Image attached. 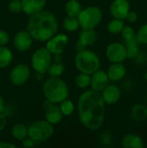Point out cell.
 I'll return each instance as SVG.
<instances>
[{
  "label": "cell",
  "instance_id": "6da1fadb",
  "mask_svg": "<svg viewBox=\"0 0 147 148\" xmlns=\"http://www.w3.org/2000/svg\"><path fill=\"white\" fill-rule=\"evenodd\" d=\"M78 117L81 125L88 130H98L104 123L106 104L100 92L86 90L78 99Z\"/></svg>",
  "mask_w": 147,
  "mask_h": 148
},
{
  "label": "cell",
  "instance_id": "7a4b0ae2",
  "mask_svg": "<svg viewBox=\"0 0 147 148\" xmlns=\"http://www.w3.org/2000/svg\"><path fill=\"white\" fill-rule=\"evenodd\" d=\"M58 20L56 16L49 11L41 10L29 16L26 30L32 38L37 42H47L58 32Z\"/></svg>",
  "mask_w": 147,
  "mask_h": 148
},
{
  "label": "cell",
  "instance_id": "3957f363",
  "mask_svg": "<svg viewBox=\"0 0 147 148\" xmlns=\"http://www.w3.org/2000/svg\"><path fill=\"white\" fill-rule=\"evenodd\" d=\"M42 93L47 101L59 104L68 98L69 88L68 84L60 77H49L42 85Z\"/></svg>",
  "mask_w": 147,
  "mask_h": 148
},
{
  "label": "cell",
  "instance_id": "277c9868",
  "mask_svg": "<svg viewBox=\"0 0 147 148\" xmlns=\"http://www.w3.org/2000/svg\"><path fill=\"white\" fill-rule=\"evenodd\" d=\"M75 66L79 72L92 75L101 69V60L94 51L84 49L76 53Z\"/></svg>",
  "mask_w": 147,
  "mask_h": 148
},
{
  "label": "cell",
  "instance_id": "5b68a950",
  "mask_svg": "<svg viewBox=\"0 0 147 148\" xmlns=\"http://www.w3.org/2000/svg\"><path fill=\"white\" fill-rule=\"evenodd\" d=\"M77 19L81 29H95L102 20V11L98 6H88L81 9Z\"/></svg>",
  "mask_w": 147,
  "mask_h": 148
},
{
  "label": "cell",
  "instance_id": "8992f818",
  "mask_svg": "<svg viewBox=\"0 0 147 148\" xmlns=\"http://www.w3.org/2000/svg\"><path fill=\"white\" fill-rule=\"evenodd\" d=\"M54 126L46 120H38L28 127V137L36 142H42L54 134Z\"/></svg>",
  "mask_w": 147,
  "mask_h": 148
},
{
  "label": "cell",
  "instance_id": "52a82bcc",
  "mask_svg": "<svg viewBox=\"0 0 147 148\" xmlns=\"http://www.w3.org/2000/svg\"><path fill=\"white\" fill-rule=\"evenodd\" d=\"M52 54L46 49V47H42L37 49L31 56L30 65L32 69L38 74L44 75L52 62Z\"/></svg>",
  "mask_w": 147,
  "mask_h": 148
},
{
  "label": "cell",
  "instance_id": "ba28073f",
  "mask_svg": "<svg viewBox=\"0 0 147 148\" xmlns=\"http://www.w3.org/2000/svg\"><path fill=\"white\" fill-rule=\"evenodd\" d=\"M30 76V69L26 63H18L15 65L10 72V81L15 86L25 84Z\"/></svg>",
  "mask_w": 147,
  "mask_h": 148
},
{
  "label": "cell",
  "instance_id": "9c48e42d",
  "mask_svg": "<svg viewBox=\"0 0 147 148\" xmlns=\"http://www.w3.org/2000/svg\"><path fill=\"white\" fill-rule=\"evenodd\" d=\"M68 37L66 34L56 33L46 42V49L54 56L62 55L68 43Z\"/></svg>",
  "mask_w": 147,
  "mask_h": 148
},
{
  "label": "cell",
  "instance_id": "30bf717a",
  "mask_svg": "<svg viewBox=\"0 0 147 148\" xmlns=\"http://www.w3.org/2000/svg\"><path fill=\"white\" fill-rule=\"evenodd\" d=\"M106 57L112 63L123 62L126 58V46L120 42H112L106 48Z\"/></svg>",
  "mask_w": 147,
  "mask_h": 148
},
{
  "label": "cell",
  "instance_id": "8fae6325",
  "mask_svg": "<svg viewBox=\"0 0 147 148\" xmlns=\"http://www.w3.org/2000/svg\"><path fill=\"white\" fill-rule=\"evenodd\" d=\"M34 39L27 30H21L17 32L13 39V46L19 52H26L33 44Z\"/></svg>",
  "mask_w": 147,
  "mask_h": 148
},
{
  "label": "cell",
  "instance_id": "7c38bea8",
  "mask_svg": "<svg viewBox=\"0 0 147 148\" xmlns=\"http://www.w3.org/2000/svg\"><path fill=\"white\" fill-rule=\"evenodd\" d=\"M130 9L131 3L129 0H113L110 4L109 11L113 18L125 20Z\"/></svg>",
  "mask_w": 147,
  "mask_h": 148
},
{
  "label": "cell",
  "instance_id": "4fadbf2b",
  "mask_svg": "<svg viewBox=\"0 0 147 148\" xmlns=\"http://www.w3.org/2000/svg\"><path fill=\"white\" fill-rule=\"evenodd\" d=\"M109 82L110 80L108 78L107 71H104L100 69L91 75V89L101 93L109 84Z\"/></svg>",
  "mask_w": 147,
  "mask_h": 148
},
{
  "label": "cell",
  "instance_id": "5bb4252c",
  "mask_svg": "<svg viewBox=\"0 0 147 148\" xmlns=\"http://www.w3.org/2000/svg\"><path fill=\"white\" fill-rule=\"evenodd\" d=\"M101 95L106 105H114L121 98V90L115 84H108Z\"/></svg>",
  "mask_w": 147,
  "mask_h": 148
},
{
  "label": "cell",
  "instance_id": "9a60e30c",
  "mask_svg": "<svg viewBox=\"0 0 147 148\" xmlns=\"http://www.w3.org/2000/svg\"><path fill=\"white\" fill-rule=\"evenodd\" d=\"M97 38L98 35L94 29H82L79 34V39L76 42V48L78 49V50H81L88 46H92L96 42Z\"/></svg>",
  "mask_w": 147,
  "mask_h": 148
},
{
  "label": "cell",
  "instance_id": "2e32d148",
  "mask_svg": "<svg viewBox=\"0 0 147 148\" xmlns=\"http://www.w3.org/2000/svg\"><path fill=\"white\" fill-rule=\"evenodd\" d=\"M45 120L49 121L50 124L57 125L62 122L63 119V114H62L60 108L56 106V104L49 102L48 106L45 107Z\"/></svg>",
  "mask_w": 147,
  "mask_h": 148
},
{
  "label": "cell",
  "instance_id": "e0dca14e",
  "mask_svg": "<svg viewBox=\"0 0 147 148\" xmlns=\"http://www.w3.org/2000/svg\"><path fill=\"white\" fill-rule=\"evenodd\" d=\"M22 1V11L31 16L44 9L47 0H21Z\"/></svg>",
  "mask_w": 147,
  "mask_h": 148
},
{
  "label": "cell",
  "instance_id": "ac0fdd59",
  "mask_svg": "<svg viewBox=\"0 0 147 148\" xmlns=\"http://www.w3.org/2000/svg\"><path fill=\"white\" fill-rule=\"evenodd\" d=\"M127 72V69L123 62H116L112 63L107 71V74L108 75V78L112 82H120L126 76Z\"/></svg>",
  "mask_w": 147,
  "mask_h": 148
},
{
  "label": "cell",
  "instance_id": "d6986e66",
  "mask_svg": "<svg viewBox=\"0 0 147 148\" xmlns=\"http://www.w3.org/2000/svg\"><path fill=\"white\" fill-rule=\"evenodd\" d=\"M122 146L125 148H143L145 147L140 136L133 133H128L122 138Z\"/></svg>",
  "mask_w": 147,
  "mask_h": 148
},
{
  "label": "cell",
  "instance_id": "ffe728a7",
  "mask_svg": "<svg viewBox=\"0 0 147 148\" xmlns=\"http://www.w3.org/2000/svg\"><path fill=\"white\" fill-rule=\"evenodd\" d=\"M132 118L139 122L147 120V107L143 104H135L131 110Z\"/></svg>",
  "mask_w": 147,
  "mask_h": 148
},
{
  "label": "cell",
  "instance_id": "44dd1931",
  "mask_svg": "<svg viewBox=\"0 0 147 148\" xmlns=\"http://www.w3.org/2000/svg\"><path fill=\"white\" fill-rule=\"evenodd\" d=\"M10 134L12 138L16 140L22 141L28 137V127L22 123L15 124L10 130Z\"/></svg>",
  "mask_w": 147,
  "mask_h": 148
},
{
  "label": "cell",
  "instance_id": "7402d4cb",
  "mask_svg": "<svg viewBox=\"0 0 147 148\" xmlns=\"http://www.w3.org/2000/svg\"><path fill=\"white\" fill-rule=\"evenodd\" d=\"M138 43H139V42L137 41L136 36L130 40L126 41L125 46H126V49L127 58H129L131 60L137 58V56L139 54V48Z\"/></svg>",
  "mask_w": 147,
  "mask_h": 148
},
{
  "label": "cell",
  "instance_id": "603a6c76",
  "mask_svg": "<svg viewBox=\"0 0 147 148\" xmlns=\"http://www.w3.org/2000/svg\"><path fill=\"white\" fill-rule=\"evenodd\" d=\"M13 61V53L6 46H0V69H5Z\"/></svg>",
  "mask_w": 147,
  "mask_h": 148
},
{
  "label": "cell",
  "instance_id": "cb8c5ba5",
  "mask_svg": "<svg viewBox=\"0 0 147 148\" xmlns=\"http://www.w3.org/2000/svg\"><path fill=\"white\" fill-rule=\"evenodd\" d=\"M81 9V4L78 0H67L65 4V13L67 16L77 17Z\"/></svg>",
  "mask_w": 147,
  "mask_h": 148
},
{
  "label": "cell",
  "instance_id": "d4e9b609",
  "mask_svg": "<svg viewBox=\"0 0 147 148\" xmlns=\"http://www.w3.org/2000/svg\"><path fill=\"white\" fill-rule=\"evenodd\" d=\"M124 26H125L124 20L119 19V18H113L111 21H109L107 28V30L109 33H111L113 35H118V34L121 33Z\"/></svg>",
  "mask_w": 147,
  "mask_h": 148
},
{
  "label": "cell",
  "instance_id": "484cf974",
  "mask_svg": "<svg viewBox=\"0 0 147 148\" xmlns=\"http://www.w3.org/2000/svg\"><path fill=\"white\" fill-rule=\"evenodd\" d=\"M65 70V67L62 62L56 61L55 62H51L47 74L49 77H60Z\"/></svg>",
  "mask_w": 147,
  "mask_h": 148
},
{
  "label": "cell",
  "instance_id": "4316f807",
  "mask_svg": "<svg viewBox=\"0 0 147 148\" xmlns=\"http://www.w3.org/2000/svg\"><path fill=\"white\" fill-rule=\"evenodd\" d=\"M90 81H91V75L80 72V74H78L75 76V83L79 88L87 89L88 88L90 87Z\"/></svg>",
  "mask_w": 147,
  "mask_h": 148
},
{
  "label": "cell",
  "instance_id": "83f0119b",
  "mask_svg": "<svg viewBox=\"0 0 147 148\" xmlns=\"http://www.w3.org/2000/svg\"><path fill=\"white\" fill-rule=\"evenodd\" d=\"M60 110L62 112V114H63V116H70L74 114L75 110V106L74 104V102L69 100L68 98L63 100L62 101H61L60 103Z\"/></svg>",
  "mask_w": 147,
  "mask_h": 148
},
{
  "label": "cell",
  "instance_id": "f1b7e54d",
  "mask_svg": "<svg viewBox=\"0 0 147 148\" xmlns=\"http://www.w3.org/2000/svg\"><path fill=\"white\" fill-rule=\"evenodd\" d=\"M63 28L68 32H71V33L75 32L80 28V24L77 17L67 16L63 21Z\"/></svg>",
  "mask_w": 147,
  "mask_h": 148
},
{
  "label": "cell",
  "instance_id": "f546056e",
  "mask_svg": "<svg viewBox=\"0 0 147 148\" xmlns=\"http://www.w3.org/2000/svg\"><path fill=\"white\" fill-rule=\"evenodd\" d=\"M139 43L147 44V23L143 24L138 30L137 35L135 36Z\"/></svg>",
  "mask_w": 147,
  "mask_h": 148
},
{
  "label": "cell",
  "instance_id": "4dcf8cb0",
  "mask_svg": "<svg viewBox=\"0 0 147 148\" xmlns=\"http://www.w3.org/2000/svg\"><path fill=\"white\" fill-rule=\"evenodd\" d=\"M8 9L11 13L17 14L22 11V1L21 0H11L8 4Z\"/></svg>",
  "mask_w": 147,
  "mask_h": 148
},
{
  "label": "cell",
  "instance_id": "1f68e13d",
  "mask_svg": "<svg viewBox=\"0 0 147 148\" xmlns=\"http://www.w3.org/2000/svg\"><path fill=\"white\" fill-rule=\"evenodd\" d=\"M121 35L123 36V38L127 41V40H130L133 37H135V31H134V29L132 27V26H128V25H125L122 31H121Z\"/></svg>",
  "mask_w": 147,
  "mask_h": 148
},
{
  "label": "cell",
  "instance_id": "d6a6232c",
  "mask_svg": "<svg viewBox=\"0 0 147 148\" xmlns=\"http://www.w3.org/2000/svg\"><path fill=\"white\" fill-rule=\"evenodd\" d=\"M10 42V35L4 29H0V46H6Z\"/></svg>",
  "mask_w": 147,
  "mask_h": 148
},
{
  "label": "cell",
  "instance_id": "836d02e7",
  "mask_svg": "<svg viewBox=\"0 0 147 148\" xmlns=\"http://www.w3.org/2000/svg\"><path fill=\"white\" fill-rule=\"evenodd\" d=\"M36 142L35 140H33L32 139H30L29 137H27L23 140H22V146L25 148L34 147L36 146Z\"/></svg>",
  "mask_w": 147,
  "mask_h": 148
},
{
  "label": "cell",
  "instance_id": "e575fe53",
  "mask_svg": "<svg viewBox=\"0 0 147 148\" xmlns=\"http://www.w3.org/2000/svg\"><path fill=\"white\" fill-rule=\"evenodd\" d=\"M125 20H126L129 23H134V22H136L138 20V14L135 11L130 10L128 12V14L126 15V17Z\"/></svg>",
  "mask_w": 147,
  "mask_h": 148
},
{
  "label": "cell",
  "instance_id": "d590c367",
  "mask_svg": "<svg viewBox=\"0 0 147 148\" xmlns=\"http://www.w3.org/2000/svg\"><path fill=\"white\" fill-rule=\"evenodd\" d=\"M7 126V118L3 113H0V133L3 132Z\"/></svg>",
  "mask_w": 147,
  "mask_h": 148
},
{
  "label": "cell",
  "instance_id": "8d00e7d4",
  "mask_svg": "<svg viewBox=\"0 0 147 148\" xmlns=\"http://www.w3.org/2000/svg\"><path fill=\"white\" fill-rule=\"evenodd\" d=\"M16 146L7 141H0V148H16Z\"/></svg>",
  "mask_w": 147,
  "mask_h": 148
},
{
  "label": "cell",
  "instance_id": "74e56055",
  "mask_svg": "<svg viewBox=\"0 0 147 148\" xmlns=\"http://www.w3.org/2000/svg\"><path fill=\"white\" fill-rule=\"evenodd\" d=\"M5 109V103H4V100L3 98V96L0 95V113H3Z\"/></svg>",
  "mask_w": 147,
  "mask_h": 148
},
{
  "label": "cell",
  "instance_id": "f35d334b",
  "mask_svg": "<svg viewBox=\"0 0 147 148\" xmlns=\"http://www.w3.org/2000/svg\"><path fill=\"white\" fill-rule=\"evenodd\" d=\"M145 79H146V82H147V71L146 72V74H145Z\"/></svg>",
  "mask_w": 147,
  "mask_h": 148
},
{
  "label": "cell",
  "instance_id": "ab89813d",
  "mask_svg": "<svg viewBox=\"0 0 147 148\" xmlns=\"http://www.w3.org/2000/svg\"><path fill=\"white\" fill-rule=\"evenodd\" d=\"M146 63H147V56H146Z\"/></svg>",
  "mask_w": 147,
  "mask_h": 148
},
{
  "label": "cell",
  "instance_id": "60d3db41",
  "mask_svg": "<svg viewBox=\"0 0 147 148\" xmlns=\"http://www.w3.org/2000/svg\"><path fill=\"white\" fill-rule=\"evenodd\" d=\"M146 95H147V89H146Z\"/></svg>",
  "mask_w": 147,
  "mask_h": 148
},
{
  "label": "cell",
  "instance_id": "b9f144b4",
  "mask_svg": "<svg viewBox=\"0 0 147 148\" xmlns=\"http://www.w3.org/2000/svg\"><path fill=\"white\" fill-rule=\"evenodd\" d=\"M66 1H67V0H66Z\"/></svg>",
  "mask_w": 147,
  "mask_h": 148
}]
</instances>
